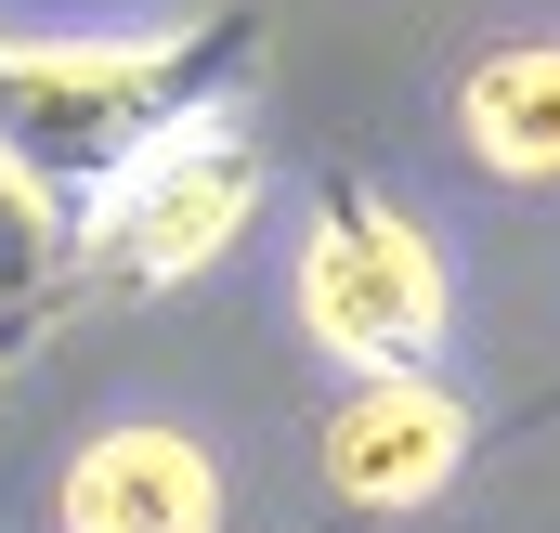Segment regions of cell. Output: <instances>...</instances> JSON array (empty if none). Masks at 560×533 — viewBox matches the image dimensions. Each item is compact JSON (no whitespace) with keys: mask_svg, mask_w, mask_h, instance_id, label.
<instances>
[{"mask_svg":"<svg viewBox=\"0 0 560 533\" xmlns=\"http://www.w3.org/2000/svg\"><path fill=\"white\" fill-rule=\"evenodd\" d=\"M248 222H261V156L209 118V131H183L170 156H143L131 182L92 209V235H79V248L118 273V286H196V273L235 261V235H248Z\"/></svg>","mask_w":560,"mask_h":533,"instance_id":"obj_3","label":"cell"},{"mask_svg":"<svg viewBox=\"0 0 560 533\" xmlns=\"http://www.w3.org/2000/svg\"><path fill=\"white\" fill-rule=\"evenodd\" d=\"M235 52H248V13L156 26V39H0V196L92 235V209L143 156L222 118Z\"/></svg>","mask_w":560,"mask_h":533,"instance_id":"obj_1","label":"cell"},{"mask_svg":"<svg viewBox=\"0 0 560 533\" xmlns=\"http://www.w3.org/2000/svg\"><path fill=\"white\" fill-rule=\"evenodd\" d=\"M443 248L392 196H326L300 222V339L352 378H430L443 365Z\"/></svg>","mask_w":560,"mask_h":533,"instance_id":"obj_2","label":"cell"},{"mask_svg":"<svg viewBox=\"0 0 560 533\" xmlns=\"http://www.w3.org/2000/svg\"><path fill=\"white\" fill-rule=\"evenodd\" d=\"M456 143L495 182H560V39H495L456 79Z\"/></svg>","mask_w":560,"mask_h":533,"instance_id":"obj_6","label":"cell"},{"mask_svg":"<svg viewBox=\"0 0 560 533\" xmlns=\"http://www.w3.org/2000/svg\"><path fill=\"white\" fill-rule=\"evenodd\" d=\"M469 455V403L443 378H365L326 416V495L339 508H430Z\"/></svg>","mask_w":560,"mask_h":533,"instance_id":"obj_5","label":"cell"},{"mask_svg":"<svg viewBox=\"0 0 560 533\" xmlns=\"http://www.w3.org/2000/svg\"><path fill=\"white\" fill-rule=\"evenodd\" d=\"M52 521L66 533H222V455L170 416H118L66 455Z\"/></svg>","mask_w":560,"mask_h":533,"instance_id":"obj_4","label":"cell"}]
</instances>
